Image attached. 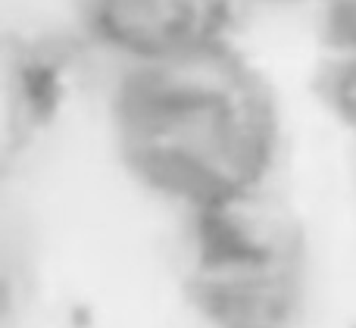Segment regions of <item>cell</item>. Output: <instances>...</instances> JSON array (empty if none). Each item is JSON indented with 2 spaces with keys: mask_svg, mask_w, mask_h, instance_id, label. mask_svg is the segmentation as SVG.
Wrapping results in <instances>:
<instances>
[{
  "mask_svg": "<svg viewBox=\"0 0 356 328\" xmlns=\"http://www.w3.org/2000/svg\"><path fill=\"white\" fill-rule=\"evenodd\" d=\"M259 3H278V6H291V3H319V6H325V3H332V0H259Z\"/></svg>",
  "mask_w": 356,
  "mask_h": 328,
  "instance_id": "5b68a950",
  "label": "cell"
},
{
  "mask_svg": "<svg viewBox=\"0 0 356 328\" xmlns=\"http://www.w3.org/2000/svg\"><path fill=\"white\" fill-rule=\"evenodd\" d=\"M110 119L129 175L184 213L269 185L282 141L272 85L228 38L125 63Z\"/></svg>",
  "mask_w": 356,
  "mask_h": 328,
  "instance_id": "6da1fadb",
  "label": "cell"
},
{
  "mask_svg": "<svg viewBox=\"0 0 356 328\" xmlns=\"http://www.w3.org/2000/svg\"><path fill=\"white\" fill-rule=\"evenodd\" d=\"M85 38L125 63L228 38L244 0H69Z\"/></svg>",
  "mask_w": 356,
  "mask_h": 328,
  "instance_id": "3957f363",
  "label": "cell"
},
{
  "mask_svg": "<svg viewBox=\"0 0 356 328\" xmlns=\"http://www.w3.org/2000/svg\"><path fill=\"white\" fill-rule=\"evenodd\" d=\"M322 10L316 91L328 113L356 135V0H332Z\"/></svg>",
  "mask_w": 356,
  "mask_h": 328,
  "instance_id": "277c9868",
  "label": "cell"
},
{
  "mask_svg": "<svg viewBox=\"0 0 356 328\" xmlns=\"http://www.w3.org/2000/svg\"><path fill=\"white\" fill-rule=\"evenodd\" d=\"M181 281L207 328H297L309 244L294 206L259 185L188 210Z\"/></svg>",
  "mask_w": 356,
  "mask_h": 328,
  "instance_id": "7a4b0ae2",
  "label": "cell"
}]
</instances>
